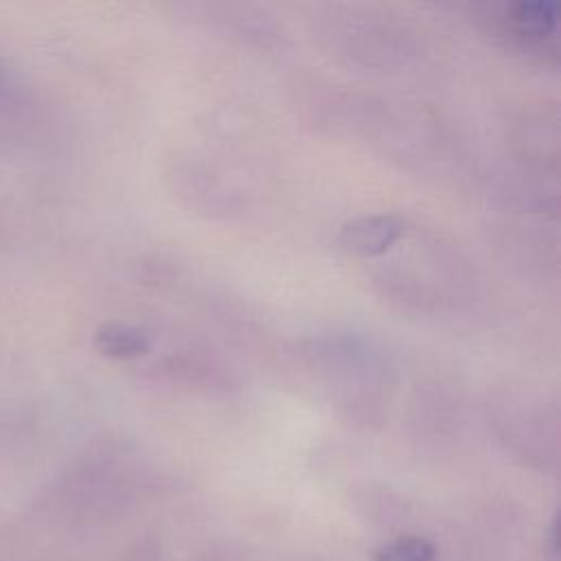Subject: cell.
Segmentation results:
<instances>
[{
    "mask_svg": "<svg viewBox=\"0 0 561 561\" xmlns=\"http://www.w3.org/2000/svg\"><path fill=\"white\" fill-rule=\"evenodd\" d=\"M408 232L405 217L397 213L359 215L344 221L335 234V245L351 256H379L386 254Z\"/></svg>",
    "mask_w": 561,
    "mask_h": 561,
    "instance_id": "6da1fadb",
    "label": "cell"
},
{
    "mask_svg": "<svg viewBox=\"0 0 561 561\" xmlns=\"http://www.w3.org/2000/svg\"><path fill=\"white\" fill-rule=\"evenodd\" d=\"M557 2L535 0L515 2L504 11L508 33L522 42H541L557 31Z\"/></svg>",
    "mask_w": 561,
    "mask_h": 561,
    "instance_id": "7a4b0ae2",
    "label": "cell"
},
{
    "mask_svg": "<svg viewBox=\"0 0 561 561\" xmlns=\"http://www.w3.org/2000/svg\"><path fill=\"white\" fill-rule=\"evenodd\" d=\"M94 346L101 355L112 359H134L151 348L149 335L127 322H103L94 331Z\"/></svg>",
    "mask_w": 561,
    "mask_h": 561,
    "instance_id": "3957f363",
    "label": "cell"
},
{
    "mask_svg": "<svg viewBox=\"0 0 561 561\" xmlns=\"http://www.w3.org/2000/svg\"><path fill=\"white\" fill-rule=\"evenodd\" d=\"M375 561H438V554L427 539L408 535L379 548Z\"/></svg>",
    "mask_w": 561,
    "mask_h": 561,
    "instance_id": "277c9868",
    "label": "cell"
},
{
    "mask_svg": "<svg viewBox=\"0 0 561 561\" xmlns=\"http://www.w3.org/2000/svg\"><path fill=\"white\" fill-rule=\"evenodd\" d=\"M26 107L24 85L11 66L0 57V123L18 118Z\"/></svg>",
    "mask_w": 561,
    "mask_h": 561,
    "instance_id": "5b68a950",
    "label": "cell"
},
{
    "mask_svg": "<svg viewBox=\"0 0 561 561\" xmlns=\"http://www.w3.org/2000/svg\"><path fill=\"white\" fill-rule=\"evenodd\" d=\"M0 561H4V559H0Z\"/></svg>",
    "mask_w": 561,
    "mask_h": 561,
    "instance_id": "8992f818",
    "label": "cell"
}]
</instances>
